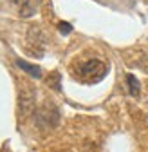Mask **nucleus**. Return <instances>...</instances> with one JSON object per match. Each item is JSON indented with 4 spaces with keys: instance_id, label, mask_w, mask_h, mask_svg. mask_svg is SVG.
Segmentation results:
<instances>
[{
    "instance_id": "1",
    "label": "nucleus",
    "mask_w": 148,
    "mask_h": 152,
    "mask_svg": "<svg viewBox=\"0 0 148 152\" xmlns=\"http://www.w3.org/2000/svg\"><path fill=\"white\" fill-rule=\"evenodd\" d=\"M108 72V67L101 60H87L76 67V78L81 83H98Z\"/></svg>"
},
{
    "instance_id": "2",
    "label": "nucleus",
    "mask_w": 148,
    "mask_h": 152,
    "mask_svg": "<svg viewBox=\"0 0 148 152\" xmlns=\"http://www.w3.org/2000/svg\"><path fill=\"white\" fill-rule=\"evenodd\" d=\"M13 4L18 9V15L22 18H29L33 16L40 7V0H13Z\"/></svg>"
},
{
    "instance_id": "3",
    "label": "nucleus",
    "mask_w": 148,
    "mask_h": 152,
    "mask_svg": "<svg viewBox=\"0 0 148 152\" xmlns=\"http://www.w3.org/2000/svg\"><path fill=\"white\" fill-rule=\"evenodd\" d=\"M27 44H29V45H38L40 51L45 49V38H44V33L40 31V27H29ZM29 45H27V47H29Z\"/></svg>"
},
{
    "instance_id": "4",
    "label": "nucleus",
    "mask_w": 148,
    "mask_h": 152,
    "mask_svg": "<svg viewBox=\"0 0 148 152\" xmlns=\"http://www.w3.org/2000/svg\"><path fill=\"white\" fill-rule=\"evenodd\" d=\"M16 65L20 67L24 72H27L29 76H33V78H42V69H40L38 65L29 64V62H25V60H20V58L16 60Z\"/></svg>"
},
{
    "instance_id": "5",
    "label": "nucleus",
    "mask_w": 148,
    "mask_h": 152,
    "mask_svg": "<svg viewBox=\"0 0 148 152\" xmlns=\"http://www.w3.org/2000/svg\"><path fill=\"white\" fill-rule=\"evenodd\" d=\"M126 87H128V94H130V96H139L141 83L134 74H126Z\"/></svg>"
},
{
    "instance_id": "6",
    "label": "nucleus",
    "mask_w": 148,
    "mask_h": 152,
    "mask_svg": "<svg viewBox=\"0 0 148 152\" xmlns=\"http://www.w3.org/2000/svg\"><path fill=\"white\" fill-rule=\"evenodd\" d=\"M60 78H62V76H60V72H56V71H54L51 76H49V78H47V83L54 89V91H62V83H60Z\"/></svg>"
},
{
    "instance_id": "7",
    "label": "nucleus",
    "mask_w": 148,
    "mask_h": 152,
    "mask_svg": "<svg viewBox=\"0 0 148 152\" xmlns=\"http://www.w3.org/2000/svg\"><path fill=\"white\" fill-rule=\"evenodd\" d=\"M58 31H60L62 34H69V33L72 31V26H70L69 22H60V24H58Z\"/></svg>"
}]
</instances>
